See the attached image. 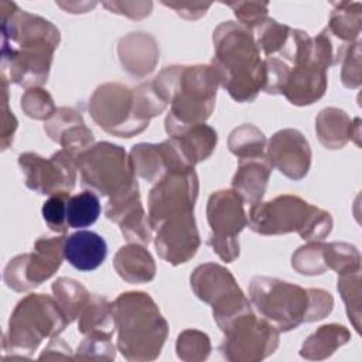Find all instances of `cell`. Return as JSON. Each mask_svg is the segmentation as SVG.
Instances as JSON below:
<instances>
[{"label":"cell","mask_w":362,"mask_h":362,"mask_svg":"<svg viewBox=\"0 0 362 362\" xmlns=\"http://www.w3.org/2000/svg\"><path fill=\"white\" fill-rule=\"evenodd\" d=\"M1 75L21 88L42 86L49 75L59 30L48 20L21 10L13 1L0 3Z\"/></svg>","instance_id":"cell-1"},{"label":"cell","mask_w":362,"mask_h":362,"mask_svg":"<svg viewBox=\"0 0 362 362\" xmlns=\"http://www.w3.org/2000/svg\"><path fill=\"white\" fill-rule=\"evenodd\" d=\"M153 83L170 105L165 117L168 136L205 123L214 112L219 81L211 64L165 66Z\"/></svg>","instance_id":"cell-2"},{"label":"cell","mask_w":362,"mask_h":362,"mask_svg":"<svg viewBox=\"0 0 362 362\" xmlns=\"http://www.w3.org/2000/svg\"><path fill=\"white\" fill-rule=\"evenodd\" d=\"M214 66L219 85L239 103L253 102L264 85V59L250 30L223 21L212 35Z\"/></svg>","instance_id":"cell-3"},{"label":"cell","mask_w":362,"mask_h":362,"mask_svg":"<svg viewBox=\"0 0 362 362\" xmlns=\"http://www.w3.org/2000/svg\"><path fill=\"white\" fill-rule=\"evenodd\" d=\"M250 304L279 332L303 322L325 318L334 307L332 296L322 288H304L277 277L256 276L249 284Z\"/></svg>","instance_id":"cell-4"},{"label":"cell","mask_w":362,"mask_h":362,"mask_svg":"<svg viewBox=\"0 0 362 362\" xmlns=\"http://www.w3.org/2000/svg\"><path fill=\"white\" fill-rule=\"evenodd\" d=\"M117 351L132 362L154 361L168 335V324L154 300L143 291L122 293L113 303Z\"/></svg>","instance_id":"cell-5"},{"label":"cell","mask_w":362,"mask_h":362,"mask_svg":"<svg viewBox=\"0 0 362 362\" xmlns=\"http://www.w3.org/2000/svg\"><path fill=\"white\" fill-rule=\"evenodd\" d=\"M69 325L57 300L33 293L20 300L13 310L7 332L3 335V359H28L42 339L58 337Z\"/></svg>","instance_id":"cell-6"},{"label":"cell","mask_w":362,"mask_h":362,"mask_svg":"<svg viewBox=\"0 0 362 362\" xmlns=\"http://www.w3.org/2000/svg\"><path fill=\"white\" fill-rule=\"evenodd\" d=\"M247 225L259 235L297 232L307 242H322L332 229V218L327 211L303 198L284 194L272 201L250 205Z\"/></svg>","instance_id":"cell-7"},{"label":"cell","mask_w":362,"mask_h":362,"mask_svg":"<svg viewBox=\"0 0 362 362\" xmlns=\"http://www.w3.org/2000/svg\"><path fill=\"white\" fill-rule=\"evenodd\" d=\"M82 185L102 197H115L136 181L126 150L109 141L95 143L76 158Z\"/></svg>","instance_id":"cell-8"},{"label":"cell","mask_w":362,"mask_h":362,"mask_svg":"<svg viewBox=\"0 0 362 362\" xmlns=\"http://www.w3.org/2000/svg\"><path fill=\"white\" fill-rule=\"evenodd\" d=\"M189 283L195 296L212 307L214 320L221 331L238 317L252 311V304L233 274L221 264H199L192 272Z\"/></svg>","instance_id":"cell-9"},{"label":"cell","mask_w":362,"mask_h":362,"mask_svg":"<svg viewBox=\"0 0 362 362\" xmlns=\"http://www.w3.org/2000/svg\"><path fill=\"white\" fill-rule=\"evenodd\" d=\"M245 202L233 189H219L209 195L206 219L211 235L206 243L226 263L239 256V233L247 226Z\"/></svg>","instance_id":"cell-10"},{"label":"cell","mask_w":362,"mask_h":362,"mask_svg":"<svg viewBox=\"0 0 362 362\" xmlns=\"http://www.w3.org/2000/svg\"><path fill=\"white\" fill-rule=\"evenodd\" d=\"M222 332L225 337L219 351L230 362H257L279 346L277 328L253 311L238 317Z\"/></svg>","instance_id":"cell-11"},{"label":"cell","mask_w":362,"mask_h":362,"mask_svg":"<svg viewBox=\"0 0 362 362\" xmlns=\"http://www.w3.org/2000/svg\"><path fill=\"white\" fill-rule=\"evenodd\" d=\"M88 109L100 129L117 137H133L148 126L136 116L133 89L119 82L99 85L89 99Z\"/></svg>","instance_id":"cell-12"},{"label":"cell","mask_w":362,"mask_h":362,"mask_svg":"<svg viewBox=\"0 0 362 362\" xmlns=\"http://www.w3.org/2000/svg\"><path fill=\"white\" fill-rule=\"evenodd\" d=\"M65 233L61 236H41L35 240L31 253L13 257L3 273L6 286L17 293H24L52 277L65 259Z\"/></svg>","instance_id":"cell-13"},{"label":"cell","mask_w":362,"mask_h":362,"mask_svg":"<svg viewBox=\"0 0 362 362\" xmlns=\"http://www.w3.org/2000/svg\"><path fill=\"white\" fill-rule=\"evenodd\" d=\"M198 188L194 168L173 171L158 180L148 194L147 218L153 230L174 215L194 212Z\"/></svg>","instance_id":"cell-14"},{"label":"cell","mask_w":362,"mask_h":362,"mask_svg":"<svg viewBox=\"0 0 362 362\" xmlns=\"http://www.w3.org/2000/svg\"><path fill=\"white\" fill-rule=\"evenodd\" d=\"M18 167L24 174L27 188L42 195L71 192L76 182V158L65 150L44 158L37 153H21Z\"/></svg>","instance_id":"cell-15"},{"label":"cell","mask_w":362,"mask_h":362,"mask_svg":"<svg viewBox=\"0 0 362 362\" xmlns=\"http://www.w3.org/2000/svg\"><path fill=\"white\" fill-rule=\"evenodd\" d=\"M156 232V250L163 260L173 266L187 263L194 257L201 245L194 212L168 218Z\"/></svg>","instance_id":"cell-16"},{"label":"cell","mask_w":362,"mask_h":362,"mask_svg":"<svg viewBox=\"0 0 362 362\" xmlns=\"http://www.w3.org/2000/svg\"><path fill=\"white\" fill-rule=\"evenodd\" d=\"M129 157L134 175L148 182H157L165 174L173 171L194 168V165L188 163L173 137H168L160 144H134L130 150Z\"/></svg>","instance_id":"cell-17"},{"label":"cell","mask_w":362,"mask_h":362,"mask_svg":"<svg viewBox=\"0 0 362 362\" xmlns=\"http://www.w3.org/2000/svg\"><path fill=\"white\" fill-rule=\"evenodd\" d=\"M267 160L290 180H303L311 167V148L297 129H281L269 140Z\"/></svg>","instance_id":"cell-18"},{"label":"cell","mask_w":362,"mask_h":362,"mask_svg":"<svg viewBox=\"0 0 362 362\" xmlns=\"http://www.w3.org/2000/svg\"><path fill=\"white\" fill-rule=\"evenodd\" d=\"M327 90V68L313 57L290 65V74L280 95L296 106H307L324 96Z\"/></svg>","instance_id":"cell-19"},{"label":"cell","mask_w":362,"mask_h":362,"mask_svg":"<svg viewBox=\"0 0 362 362\" xmlns=\"http://www.w3.org/2000/svg\"><path fill=\"white\" fill-rule=\"evenodd\" d=\"M119 61L129 74L146 76L154 71L160 49L156 38L147 33H129L117 44Z\"/></svg>","instance_id":"cell-20"},{"label":"cell","mask_w":362,"mask_h":362,"mask_svg":"<svg viewBox=\"0 0 362 362\" xmlns=\"http://www.w3.org/2000/svg\"><path fill=\"white\" fill-rule=\"evenodd\" d=\"M272 164L266 154L253 158H239L236 173L232 178V189L245 204L253 205L260 202L272 174Z\"/></svg>","instance_id":"cell-21"},{"label":"cell","mask_w":362,"mask_h":362,"mask_svg":"<svg viewBox=\"0 0 362 362\" xmlns=\"http://www.w3.org/2000/svg\"><path fill=\"white\" fill-rule=\"evenodd\" d=\"M315 133L328 150L342 148L352 139L359 146V119L351 120L342 109L325 107L315 117Z\"/></svg>","instance_id":"cell-22"},{"label":"cell","mask_w":362,"mask_h":362,"mask_svg":"<svg viewBox=\"0 0 362 362\" xmlns=\"http://www.w3.org/2000/svg\"><path fill=\"white\" fill-rule=\"evenodd\" d=\"M105 239L92 230H78L65 238L64 256L79 272H92L106 259Z\"/></svg>","instance_id":"cell-23"},{"label":"cell","mask_w":362,"mask_h":362,"mask_svg":"<svg viewBox=\"0 0 362 362\" xmlns=\"http://www.w3.org/2000/svg\"><path fill=\"white\" fill-rule=\"evenodd\" d=\"M113 267L117 274L130 284L150 283L156 277V263L150 252L137 243L122 246L115 257Z\"/></svg>","instance_id":"cell-24"},{"label":"cell","mask_w":362,"mask_h":362,"mask_svg":"<svg viewBox=\"0 0 362 362\" xmlns=\"http://www.w3.org/2000/svg\"><path fill=\"white\" fill-rule=\"evenodd\" d=\"M327 33L341 45L358 41L362 24V4L358 1H339L332 4Z\"/></svg>","instance_id":"cell-25"},{"label":"cell","mask_w":362,"mask_h":362,"mask_svg":"<svg viewBox=\"0 0 362 362\" xmlns=\"http://www.w3.org/2000/svg\"><path fill=\"white\" fill-rule=\"evenodd\" d=\"M351 339V332L339 324H325L317 328L300 348V356L310 361H322Z\"/></svg>","instance_id":"cell-26"},{"label":"cell","mask_w":362,"mask_h":362,"mask_svg":"<svg viewBox=\"0 0 362 362\" xmlns=\"http://www.w3.org/2000/svg\"><path fill=\"white\" fill-rule=\"evenodd\" d=\"M170 137L177 141L180 150L182 151L188 163L194 167L195 164L209 158L218 143L216 132L205 123L191 126L181 133Z\"/></svg>","instance_id":"cell-27"},{"label":"cell","mask_w":362,"mask_h":362,"mask_svg":"<svg viewBox=\"0 0 362 362\" xmlns=\"http://www.w3.org/2000/svg\"><path fill=\"white\" fill-rule=\"evenodd\" d=\"M116 329L112 303L99 294H90L86 305L78 317V331L83 335L100 332L113 335Z\"/></svg>","instance_id":"cell-28"},{"label":"cell","mask_w":362,"mask_h":362,"mask_svg":"<svg viewBox=\"0 0 362 362\" xmlns=\"http://www.w3.org/2000/svg\"><path fill=\"white\" fill-rule=\"evenodd\" d=\"M51 288L54 298L57 300L69 324L78 320L90 297V293L86 290V287L71 277H59L52 283Z\"/></svg>","instance_id":"cell-29"},{"label":"cell","mask_w":362,"mask_h":362,"mask_svg":"<svg viewBox=\"0 0 362 362\" xmlns=\"http://www.w3.org/2000/svg\"><path fill=\"white\" fill-rule=\"evenodd\" d=\"M266 137L260 129L250 123L233 129L228 139V147L238 158H253L264 156Z\"/></svg>","instance_id":"cell-30"},{"label":"cell","mask_w":362,"mask_h":362,"mask_svg":"<svg viewBox=\"0 0 362 362\" xmlns=\"http://www.w3.org/2000/svg\"><path fill=\"white\" fill-rule=\"evenodd\" d=\"M100 215L99 197L92 191H82L69 197L66 205V222L69 228L81 229L90 226Z\"/></svg>","instance_id":"cell-31"},{"label":"cell","mask_w":362,"mask_h":362,"mask_svg":"<svg viewBox=\"0 0 362 362\" xmlns=\"http://www.w3.org/2000/svg\"><path fill=\"white\" fill-rule=\"evenodd\" d=\"M290 28L291 27L286 24H280L276 20L266 17L252 30V34L260 52L267 58L280 52L288 37Z\"/></svg>","instance_id":"cell-32"},{"label":"cell","mask_w":362,"mask_h":362,"mask_svg":"<svg viewBox=\"0 0 362 362\" xmlns=\"http://www.w3.org/2000/svg\"><path fill=\"white\" fill-rule=\"evenodd\" d=\"M338 291L345 303L346 315L356 332H361V269L338 274Z\"/></svg>","instance_id":"cell-33"},{"label":"cell","mask_w":362,"mask_h":362,"mask_svg":"<svg viewBox=\"0 0 362 362\" xmlns=\"http://www.w3.org/2000/svg\"><path fill=\"white\" fill-rule=\"evenodd\" d=\"M327 269L344 274L361 269V255L354 245L345 242L324 243L322 249Z\"/></svg>","instance_id":"cell-34"},{"label":"cell","mask_w":362,"mask_h":362,"mask_svg":"<svg viewBox=\"0 0 362 362\" xmlns=\"http://www.w3.org/2000/svg\"><path fill=\"white\" fill-rule=\"evenodd\" d=\"M177 356L185 362L205 361L211 354L209 337L198 329L182 331L175 344Z\"/></svg>","instance_id":"cell-35"},{"label":"cell","mask_w":362,"mask_h":362,"mask_svg":"<svg viewBox=\"0 0 362 362\" xmlns=\"http://www.w3.org/2000/svg\"><path fill=\"white\" fill-rule=\"evenodd\" d=\"M322 242H308L300 246L291 256L293 269L304 276H317L325 273L328 269L324 262Z\"/></svg>","instance_id":"cell-36"},{"label":"cell","mask_w":362,"mask_h":362,"mask_svg":"<svg viewBox=\"0 0 362 362\" xmlns=\"http://www.w3.org/2000/svg\"><path fill=\"white\" fill-rule=\"evenodd\" d=\"M116 348L112 342V335L93 332L85 335V339L78 345L75 361H113Z\"/></svg>","instance_id":"cell-37"},{"label":"cell","mask_w":362,"mask_h":362,"mask_svg":"<svg viewBox=\"0 0 362 362\" xmlns=\"http://www.w3.org/2000/svg\"><path fill=\"white\" fill-rule=\"evenodd\" d=\"M117 225L129 243H137L143 246L150 243L153 228L143 209V205L127 214Z\"/></svg>","instance_id":"cell-38"},{"label":"cell","mask_w":362,"mask_h":362,"mask_svg":"<svg viewBox=\"0 0 362 362\" xmlns=\"http://www.w3.org/2000/svg\"><path fill=\"white\" fill-rule=\"evenodd\" d=\"M21 109L25 113V116L34 120L45 122L57 110L52 96L41 86L25 89V92L21 96Z\"/></svg>","instance_id":"cell-39"},{"label":"cell","mask_w":362,"mask_h":362,"mask_svg":"<svg viewBox=\"0 0 362 362\" xmlns=\"http://www.w3.org/2000/svg\"><path fill=\"white\" fill-rule=\"evenodd\" d=\"M139 206H141L139 184L134 182L129 189L109 198L105 208V215L112 222L119 223L127 214Z\"/></svg>","instance_id":"cell-40"},{"label":"cell","mask_w":362,"mask_h":362,"mask_svg":"<svg viewBox=\"0 0 362 362\" xmlns=\"http://www.w3.org/2000/svg\"><path fill=\"white\" fill-rule=\"evenodd\" d=\"M69 194L61 192L51 195L41 208V214L48 228L55 233H65L68 226L66 222V205H68Z\"/></svg>","instance_id":"cell-41"},{"label":"cell","mask_w":362,"mask_h":362,"mask_svg":"<svg viewBox=\"0 0 362 362\" xmlns=\"http://www.w3.org/2000/svg\"><path fill=\"white\" fill-rule=\"evenodd\" d=\"M342 69H341V81L344 86L349 89H356L362 83V64H361V42L359 40L352 42L342 59Z\"/></svg>","instance_id":"cell-42"},{"label":"cell","mask_w":362,"mask_h":362,"mask_svg":"<svg viewBox=\"0 0 362 362\" xmlns=\"http://www.w3.org/2000/svg\"><path fill=\"white\" fill-rule=\"evenodd\" d=\"M82 122H83V117L78 110L72 107L61 106V107H57L54 115L44 123V130L52 141L58 143L64 132H66L74 124H78Z\"/></svg>","instance_id":"cell-43"},{"label":"cell","mask_w":362,"mask_h":362,"mask_svg":"<svg viewBox=\"0 0 362 362\" xmlns=\"http://www.w3.org/2000/svg\"><path fill=\"white\" fill-rule=\"evenodd\" d=\"M233 10L240 25L247 30H253L267 17L269 4L264 1H238V3H223Z\"/></svg>","instance_id":"cell-44"},{"label":"cell","mask_w":362,"mask_h":362,"mask_svg":"<svg viewBox=\"0 0 362 362\" xmlns=\"http://www.w3.org/2000/svg\"><path fill=\"white\" fill-rule=\"evenodd\" d=\"M7 78L1 75V126H0V144L1 150L8 148L13 143V137L17 129V119L8 109V92H7Z\"/></svg>","instance_id":"cell-45"},{"label":"cell","mask_w":362,"mask_h":362,"mask_svg":"<svg viewBox=\"0 0 362 362\" xmlns=\"http://www.w3.org/2000/svg\"><path fill=\"white\" fill-rule=\"evenodd\" d=\"M102 4L109 11L126 16L133 20H141L150 16L153 8L151 1H103Z\"/></svg>","instance_id":"cell-46"},{"label":"cell","mask_w":362,"mask_h":362,"mask_svg":"<svg viewBox=\"0 0 362 362\" xmlns=\"http://www.w3.org/2000/svg\"><path fill=\"white\" fill-rule=\"evenodd\" d=\"M164 6L173 8L178 16L187 20H198L211 7V3H168L163 1Z\"/></svg>","instance_id":"cell-47"},{"label":"cell","mask_w":362,"mask_h":362,"mask_svg":"<svg viewBox=\"0 0 362 362\" xmlns=\"http://www.w3.org/2000/svg\"><path fill=\"white\" fill-rule=\"evenodd\" d=\"M38 359H74V355L71 346L65 341H62L59 337H52Z\"/></svg>","instance_id":"cell-48"}]
</instances>
